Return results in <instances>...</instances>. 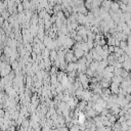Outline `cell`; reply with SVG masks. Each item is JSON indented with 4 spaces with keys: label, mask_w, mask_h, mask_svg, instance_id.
Segmentation results:
<instances>
[{
    "label": "cell",
    "mask_w": 131,
    "mask_h": 131,
    "mask_svg": "<svg viewBox=\"0 0 131 131\" xmlns=\"http://www.w3.org/2000/svg\"><path fill=\"white\" fill-rule=\"evenodd\" d=\"M85 120H86L85 114H83V113L80 111V112H79V115H78V122H79V124H80V125L84 124V123H85Z\"/></svg>",
    "instance_id": "cell-1"
}]
</instances>
